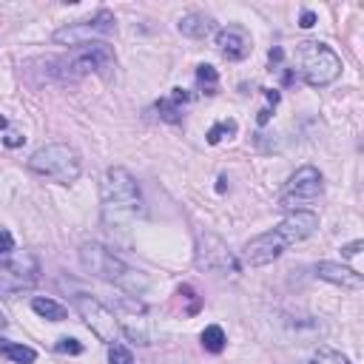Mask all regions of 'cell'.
Listing matches in <instances>:
<instances>
[{
  "label": "cell",
  "mask_w": 364,
  "mask_h": 364,
  "mask_svg": "<svg viewBox=\"0 0 364 364\" xmlns=\"http://www.w3.org/2000/svg\"><path fill=\"white\" fill-rule=\"evenodd\" d=\"M142 213H145V202L137 180L119 165L108 168L103 177V222L108 228H123Z\"/></svg>",
  "instance_id": "6da1fadb"
},
{
  "label": "cell",
  "mask_w": 364,
  "mask_h": 364,
  "mask_svg": "<svg viewBox=\"0 0 364 364\" xmlns=\"http://www.w3.org/2000/svg\"><path fill=\"white\" fill-rule=\"evenodd\" d=\"M80 262L91 276L126 290V294H142V290L149 287V276L140 274L137 268H131V265H126L123 259H117L108 248L97 245V242H86L80 248Z\"/></svg>",
  "instance_id": "7a4b0ae2"
},
{
  "label": "cell",
  "mask_w": 364,
  "mask_h": 364,
  "mask_svg": "<svg viewBox=\"0 0 364 364\" xmlns=\"http://www.w3.org/2000/svg\"><path fill=\"white\" fill-rule=\"evenodd\" d=\"M114 63H117V57L108 43H86V46H75L66 57L55 60V77L63 83H75L88 75L108 77Z\"/></svg>",
  "instance_id": "3957f363"
},
{
  "label": "cell",
  "mask_w": 364,
  "mask_h": 364,
  "mask_svg": "<svg viewBox=\"0 0 364 364\" xmlns=\"http://www.w3.org/2000/svg\"><path fill=\"white\" fill-rule=\"evenodd\" d=\"M29 171L60 185H71L80 177V154L66 142H48L29 157Z\"/></svg>",
  "instance_id": "277c9868"
},
{
  "label": "cell",
  "mask_w": 364,
  "mask_h": 364,
  "mask_svg": "<svg viewBox=\"0 0 364 364\" xmlns=\"http://www.w3.org/2000/svg\"><path fill=\"white\" fill-rule=\"evenodd\" d=\"M296 63H299V75L313 88L330 86L338 75H342V60H338V55L319 40L299 43L296 46Z\"/></svg>",
  "instance_id": "5b68a950"
},
{
  "label": "cell",
  "mask_w": 364,
  "mask_h": 364,
  "mask_svg": "<svg viewBox=\"0 0 364 364\" xmlns=\"http://www.w3.org/2000/svg\"><path fill=\"white\" fill-rule=\"evenodd\" d=\"M325 191V180H322V171L313 165H302L299 171L290 177L279 193V208L282 211H305V205L316 202Z\"/></svg>",
  "instance_id": "8992f818"
},
{
  "label": "cell",
  "mask_w": 364,
  "mask_h": 364,
  "mask_svg": "<svg viewBox=\"0 0 364 364\" xmlns=\"http://www.w3.org/2000/svg\"><path fill=\"white\" fill-rule=\"evenodd\" d=\"M117 29V20L108 9H100L91 20H80V23H68V26L55 32V43L60 46H86L94 43V37H108Z\"/></svg>",
  "instance_id": "52a82bcc"
},
{
  "label": "cell",
  "mask_w": 364,
  "mask_h": 364,
  "mask_svg": "<svg viewBox=\"0 0 364 364\" xmlns=\"http://www.w3.org/2000/svg\"><path fill=\"white\" fill-rule=\"evenodd\" d=\"M37 276H40V265L32 253L12 262H0V299H12L23 294V290L35 287Z\"/></svg>",
  "instance_id": "ba28073f"
},
{
  "label": "cell",
  "mask_w": 364,
  "mask_h": 364,
  "mask_svg": "<svg viewBox=\"0 0 364 364\" xmlns=\"http://www.w3.org/2000/svg\"><path fill=\"white\" fill-rule=\"evenodd\" d=\"M75 307H77V313L83 316V322L91 327V333L100 338V342L117 345L119 325H117V316H114V313H111L103 302H97V299L88 296V294H77V296H75Z\"/></svg>",
  "instance_id": "9c48e42d"
},
{
  "label": "cell",
  "mask_w": 364,
  "mask_h": 364,
  "mask_svg": "<svg viewBox=\"0 0 364 364\" xmlns=\"http://www.w3.org/2000/svg\"><path fill=\"white\" fill-rule=\"evenodd\" d=\"M197 265L202 271H208V274H222V276H236L239 274L236 256L228 251V245L216 233H200Z\"/></svg>",
  "instance_id": "30bf717a"
},
{
  "label": "cell",
  "mask_w": 364,
  "mask_h": 364,
  "mask_svg": "<svg viewBox=\"0 0 364 364\" xmlns=\"http://www.w3.org/2000/svg\"><path fill=\"white\" fill-rule=\"evenodd\" d=\"M285 248H287V242L282 239V233L276 228L265 231L245 245V262L251 268H262V265H271L274 259H279L285 253Z\"/></svg>",
  "instance_id": "8fae6325"
},
{
  "label": "cell",
  "mask_w": 364,
  "mask_h": 364,
  "mask_svg": "<svg viewBox=\"0 0 364 364\" xmlns=\"http://www.w3.org/2000/svg\"><path fill=\"white\" fill-rule=\"evenodd\" d=\"M216 48L225 60H245L251 55V37L242 26H225L216 35Z\"/></svg>",
  "instance_id": "7c38bea8"
},
{
  "label": "cell",
  "mask_w": 364,
  "mask_h": 364,
  "mask_svg": "<svg viewBox=\"0 0 364 364\" xmlns=\"http://www.w3.org/2000/svg\"><path fill=\"white\" fill-rule=\"evenodd\" d=\"M316 276L325 279V282H333L338 287H347V290H361L364 287L361 274H356L353 268H347V265H336V262H319Z\"/></svg>",
  "instance_id": "4fadbf2b"
},
{
  "label": "cell",
  "mask_w": 364,
  "mask_h": 364,
  "mask_svg": "<svg viewBox=\"0 0 364 364\" xmlns=\"http://www.w3.org/2000/svg\"><path fill=\"white\" fill-rule=\"evenodd\" d=\"M188 100H191V94L185 88H174L171 97H162V100H157L160 119H165V123H182V108H185Z\"/></svg>",
  "instance_id": "5bb4252c"
},
{
  "label": "cell",
  "mask_w": 364,
  "mask_h": 364,
  "mask_svg": "<svg viewBox=\"0 0 364 364\" xmlns=\"http://www.w3.org/2000/svg\"><path fill=\"white\" fill-rule=\"evenodd\" d=\"M180 32L185 37H193V40H202L213 32V17L211 15H202V12H191L180 20Z\"/></svg>",
  "instance_id": "9a60e30c"
},
{
  "label": "cell",
  "mask_w": 364,
  "mask_h": 364,
  "mask_svg": "<svg viewBox=\"0 0 364 364\" xmlns=\"http://www.w3.org/2000/svg\"><path fill=\"white\" fill-rule=\"evenodd\" d=\"M32 310L37 313V316L48 319V322H63L66 319V307L55 299H48V296H35L32 299Z\"/></svg>",
  "instance_id": "2e32d148"
},
{
  "label": "cell",
  "mask_w": 364,
  "mask_h": 364,
  "mask_svg": "<svg viewBox=\"0 0 364 364\" xmlns=\"http://www.w3.org/2000/svg\"><path fill=\"white\" fill-rule=\"evenodd\" d=\"M0 356H6L17 364H32L37 358V353L26 345H17V342H9V338H0Z\"/></svg>",
  "instance_id": "e0dca14e"
},
{
  "label": "cell",
  "mask_w": 364,
  "mask_h": 364,
  "mask_svg": "<svg viewBox=\"0 0 364 364\" xmlns=\"http://www.w3.org/2000/svg\"><path fill=\"white\" fill-rule=\"evenodd\" d=\"M225 330L220 327V325H211V327H205L202 330V347L208 350V353H222L225 350Z\"/></svg>",
  "instance_id": "ac0fdd59"
},
{
  "label": "cell",
  "mask_w": 364,
  "mask_h": 364,
  "mask_svg": "<svg viewBox=\"0 0 364 364\" xmlns=\"http://www.w3.org/2000/svg\"><path fill=\"white\" fill-rule=\"evenodd\" d=\"M197 83L205 88V94H216V83H220V71L213 66H200L197 68Z\"/></svg>",
  "instance_id": "d6986e66"
},
{
  "label": "cell",
  "mask_w": 364,
  "mask_h": 364,
  "mask_svg": "<svg viewBox=\"0 0 364 364\" xmlns=\"http://www.w3.org/2000/svg\"><path fill=\"white\" fill-rule=\"evenodd\" d=\"M310 364H350V361H347V356H342L333 347H319L316 353H313Z\"/></svg>",
  "instance_id": "ffe728a7"
},
{
  "label": "cell",
  "mask_w": 364,
  "mask_h": 364,
  "mask_svg": "<svg viewBox=\"0 0 364 364\" xmlns=\"http://www.w3.org/2000/svg\"><path fill=\"white\" fill-rule=\"evenodd\" d=\"M233 134H236V119H222V123H216V126L208 131L205 140H208L211 145H216L222 137H233Z\"/></svg>",
  "instance_id": "44dd1931"
},
{
  "label": "cell",
  "mask_w": 364,
  "mask_h": 364,
  "mask_svg": "<svg viewBox=\"0 0 364 364\" xmlns=\"http://www.w3.org/2000/svg\"><path fill=\"white\" fill-rule=\"evenodd\" d=\"M108 361L111 364H137L134 361V356H131V350L126 347V345H108Z\"/></svg>",
  "instance_id": "7402d4cb"
},
{
  "label": "cell",
  "mask_w": 364,
  "mask_h": 364,
  "mask_svg": "<svg viewBox=\"0 0 364 364\" xmlns=\"http://www.w3.org/2000/svg\"><path fill=\"white\" fill-rule=\"evenodd\" d=\"M57 350H60V353H71V356H80V353H83V345L77 342V338H60V342H57Z\"/></svg>",
  "instance_id": "603a6c76"
},
{
  "label": "cell",
  "mask_w": 364,
  "mask_h": 364,
  "mask_svg": "<svg viewBox=\"0 0 364 364\" xmlns=\"http://www.w3.org/2000/svg\"><path fill=\"white\" fill-rule=\"evenodd\" d=\"M12 251H15V236L6 228H0V256H9Z\"/></svg>",
  "instance_id": "cb8c5ba5"
},
{
  "label": "cell",
  "mask_w": 364,
  "mask_h": 364,
  "mask_svg": "<svg viewBox=\"0 0 364 364\" xmlns=\"http://www.w3.org/2000/svg\"><path fill=\"white\" fill-rule=\"evenodd\" d=\"M23 142H26V137H23V134H9V137L3 140L6 149H17V145H23Z\"/></svg>",
  "instance_id": "d4e9b609"
},
{
  "label": "cell",
  "mask_w": 364,
  "mask_h": 364,
  "mask_svg": "<svg viewBox=\"0 0 364 364\" xmlns=\"http://www.w3.org/2000/svg\"><path fill=\"white\" fill-rule=\"evenodd\" d=\"M361 245H364L361 239H358V242H350V245H345V248H342V253H345V256H356V253L361 251Z\"/></svg>",
  "instance_id": "484cf974"
},
{
  "label": "cell",
  "mask_w": 364,
  "mask_h": 364,
  "mask_svg": "<svg viewBox=\"0 0 364 364\" xmlns=\"http://www.w3.org/2000/svg\"><path fill=\"white\" fill-rule=\"evenodd\" d=\"M313 23H316V15H313V12H305V15H302V23H299V26H302V29H310Z\"/></svg>",
  "instance_id": "4316f807"
},
{
  "label": "cell",
  "mask_w": 364,
  "mask_h": 364,
  "mask_svg": "<svg viewBox=\"0 0 364 364\" xmlns=\"http://www.w3.org/2000/svg\"><path fill=\"white\" fill-rule=\"evenodd\" d=\"M265 97H268V103L276 106L279 103V91H271V88H265Z\"/></svg>",
  "instance_id": "83f0119b"
},
{
  "label": "cell",
  "mask_w": 364,
  "mask_h": 364,
  "mask_svg": "<svg viewBox=\"0 0 364 364\" xmlns=\"http://www.w3.org/2000/svg\"><path fill=\"white\" fill-rule=\"evenodd\" d=\"M268 119H271V108H262V111H259V126H265Z\"/></svg>",
  "instance_id": "f1b7e54d"
},
{
  "label": "cell",
  "mask_w": 364,
  "mask_h": 364,
  "mask_svg": "<svg viewBox=\"0 0 364 364\" xmlns=\"http://www.w3.org/2000/svg\"><path fill=\"white\" fill-rule=\"evenodd\" d=\"M282 55H285L282 48H271V63H279V60H282Z\"/></svg>",
  "instance_id": "f546056e"
},
{
  "label": "cell",
  "mask_w": 364,
  "mask_h": 364,
  "mask_svg": "<svg viewBox=\"0 0 364 364\" xmlns=\"http://www.w3.org/2000/svg\"><path fill=\"white\" fill-rule=\"evenodd\" d=\"M0 128H6V117H0Z\"/></svg>",
  "instance_id": "4dcf8cb0"
}]
</instances>
